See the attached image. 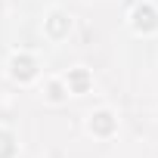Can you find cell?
<instances>
[{"label":"cell","mask_w":158,"mask_h":158,"mask_svg":"<svg viewBox=\"0 0 158 158\" xmlns=\"http://www.w3.org/2000/svg\"><path fill=\"white\" fill-rule=\"evenodd\" d=\"M19 68H22V77H28V74H31V62H28V59H22V62L16 59V71H19Z\"/></svg>","instance_id":"6da1fadb"},{"label":"cell","mask_w":158,"mask_h":158,"mask_svg":"<svg viewBox=\"0 0 158 158\" xmlns=\"http://www.w3.org/2000/svg\"><path fill=\"white\" fill-rule=\"evenodd\" d=\"M96 118H99V130H109V127H112V124H109V115H96Z\"/></svg>","instance_id":"7a4b0ae2"}]
</instances>
